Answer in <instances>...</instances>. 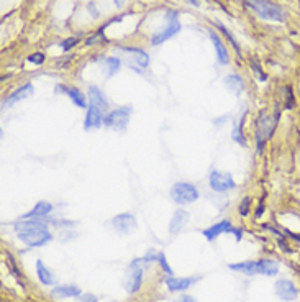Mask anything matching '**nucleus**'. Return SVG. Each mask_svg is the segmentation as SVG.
Wrapping results in <instances>:
<instances>
[{"label":"nucleus","instance_id":"4468645a","mask_svg":"<svg viewBox=\"0 0 300 302\" xmlns=\"http://www.w3.org/2000/svg\"><path fill=\"white\" fill-rule=\"evenodd\" d=\"M103 110H100L98 107H93V105H89L87 109V114H86V121H84V126L86 130H90V128H98L102 123H103Z\"/></svg>","mask_w":300,"mask_h":302},{"label":"nucleus","instance_id":"473e14b6","mask_svg":"<svg viewBox=\"0 0 300 302\" xmlns=\"http://www.w3.org/2000/svg\"><path fill=\"white\" fill-rule=\"evenodd\" d=\"M172 302H197V301L192 296H180L179 299H176V301H172Z\"/></svg>","mask_w":300,"mask_h":302},{"label":"nucleus","instance_id":"20e7f679","mask_svg":"<svg viewBox=\"0 0 300 302\" xmlns=\"http://www.w3.org/2000/svg\"><path fill=\"white\" fill-rule=\"evenodd\" d=\"M171 197L172 201L179 206H185V204H192L199 199V191L194 184L189 182H176L171 187Z\"/></svg>","mask_w":300,"mask_h":302},{"label":"nucleus","instance_id":"f3484780","mask_svg":"<svg viewBox=\"0 0 300 302\" xmlns=\"http://www.w3.org/2000/svg\"><path fill=\"white\" fill-rule=\"evenodd\" d=\"M53 297H59V299H66V297H79L81 296V287L76 284H61L56 286L51 291Z\"/></svg>","mask_w":300,"mask_h":302},{"label":"nucleus","instance_id":"39448f33","mask_svg":"<svg viewBox=\"0 0 300 302\" xmlns=\"http://www.w3.org/2000/svg\"><path fill=\"white\" fill-rule=\"evenodd\" d=\"M141 260H133L128 265L125 271V279H123V287L128 294H135L140 291L141 282H143V268L140 266Z\"/></svg>","mask_w":300,"mask_h":302},{"label":"nucleus","instance_id":"f8f14e48","mask_svg":"<svg viewBox=\"0 0 300 302\" xmlns=\"http://www.w3.org/2000/svg\"><path fill=\"white\" fill-rule=\"evenodd\" d=\"M199 281L197 276H192V277H177V276H169L166 277V286L167 289L171 292H180V291H185L189 289L190 286H194L195 282Z\"/></svg>","mask_w":300,"mask_h":302},{"label":"nucleus","instance_id":"2eb2a0df","mask_svg":"<svg viewBox=\"0 0 300 302\" xmlns=\"http://www.w3.org/2000/svg\"><path fill=\"white\" fill-rule=\"evenodd\" d=\"M56 92H64V94H67L71 97V100L76 104L77 107H81V109H89V104H87V99L84 97V94L76 87H69V86H59L56 87Z\"/></svg>","mask_w":300,"mask_h":302},{"label":"nucleus","instance_id":"6e6552de","mask_svg":"<svg viewBox=\"0 0 300 302\" xmlns=\"http://www.w3.org/2000/svg\"><path fill=\"white\" fill-rule=\"evenodd\" d=\"M177 12H167V27L164 28V30H161V31H157L152 35L151 38V43L152 45H161L162 41H166V40H169V38H172L176 35V33H179L180 30V23L179 20H177Z\"/></svg>","mask_w":300,"mask_h":302},{"label":"nucleus","instance_id":"423d86ee","mask_svg":"<svg viewBox=\"0 0 300 302\" xmlns=\"http://www.w3.org/2000/svg\"><path fill=\"white\" fill-rule=\"evenodd\" d=\"M131 115V107H120L112 112H108L103 119V125L108 128H115V130H125L128 121H130Z\"/></svg>","mask_w":300,"mask_h":302},{"label":"nucleus","instance_id":"412c9836","mask_svg":"<svg viewBox=\"0 0 300 302\" xmlns=\"http://www.w3.org/2000/svg\"><path fill=\"white\" fill-rule=\"evenodd\" d=\"M118 50L133 55V61H135L136 64H140L141 67L150 66V56H148L143 50H138V48H118Z\"/></svg>","mask_w":300,"mask_h":302},{"label":"nucleus","instance_id":"0eeeda50","mask_svg":"<svg viewBox=\"0 0 300 302\" xmlns=\"http://www.w3.org/2000/svg\"><path fill=\"white\" fill-rule=\"evenodd\" d=\"M18 240H22L25 245L38 248L46 245L48 242L53 240V235L48 228H41V230H30V232H18Z\"/></svg>","mask_w":300,"mask_h":302},{"label":"nucleus","instance_id":"dca6fc26","mask_svg":"<svg viewBox=\"0 0 300 302\" xmlns=\"http://www.w3.org/2000/svg\"><path fill=\"white\" fill-rule=\"evenodd\" d=\"M33 92H34V87L31 84H25L22 87H18L17 91L12 92V94L7 97V100H3V107H10V105L17 104V102L27 99L28 95H31Z\"/></svg>","mask_w":300,"mask_h":302},{"label":"nucleus","instance_id":"c85d7f7f","mask_svg":"<svg viewBox=\"0 0 300 302\" xmlns=\"http://www.w3.org/2000/svg\"><path fill=\"white\" fill-rule=\"evenodd\" d=\"M28 61L30 62H33V64H43L44 62V55L43 53H34V55H30L28 56Z\"/></svg>","mask_w":300,"mask_h":302},{"label":"nucleus","instance_id":"aec40b11","mask_svg":"<svg viewBox=\"0 0 300 302\" xmlns=\"http://www.w3.org/2000/svg\"><path fill=\"white\" fill-rule=\"evenodd\" d=\"M189 212L182 211V209H179V211H176V213L172 215L171 218V223H169V232L171 233H177L182 230V227L185 225L187 222H189Z\"/></svg>","mask_w":300,"mask_h":302},{"label":"nucleus","instance_id":"393cba45","mask_svg":"<svg viewBox=\"0 0 300 302\" xmlns=\"http://www.w3.org/2000/svg\"><path fill=\"white\" fill-rule=\"evenodd\" d=\"M105 66H107V74L113 76L118 69H120V60H117V58H107Z\"/></svg>","mask_w":300,"mask_h":302},{"label":"nucleus","instance_id":"6ab92c4d","mask_svg":"<svg viewBox=\"0 0 300 302\" xmlns=\"http://www.w3.org/2000/svg\"><path fill=\"white\" fill-rule=\"evenodd\" d=\"M89 105L98 107L100 110H105L108 107V102L105 99V95L102 94V91L98 87H89Z\"/></svg>","mask_w":300,"mask_h":302},{"label":"nucleus","instance_id":"a878e982","mask_svg":"<svg viewBox=\"0 0 300 302\" xmlns=\"http://www.w3.org/2000/svg\"><path fill=\"white\" fill-rule=\"evenodd\" d=\"M216 25H218V28H220V30H221V31H223V33H225V36H226V38H228V40H230V43H231V45H233V48H235V50H236V53H238V55L241 56L240 46H238V43H236V40H235V38H233V35H231V33H230L228 30H226V28H225L223 25H221V23H220V22H218V23H216Z\"/></svg>","mask_w":300,"mask_h":302},{"label":"nucleus","instance_id":"cd10ccee","mask_svg":"<svg viewBox=\"0 0 300 302\" xmlns=\"http://www.w3.org/2000/svg\"><path fill=\"white\" fill-rule=\"evenodd\" d=\"M251 67H253V71L256 72V74H258L259 81H268V76H266L264 72H263V69H261V67H259V62H258V61H253V62H251Z\"/></svg>","mask_w":300,"mask_h":302},{"label":"nucleus","instance_id":"1a4fd4ad","mask_svg":"<svg viewBox=\"0 0 300 302\" xmlns=\"http://www.w3.org/2000/svg\"><path fill=\"white\" fill-rule=\"evenodd\" d=\"M209 182H210L211 191H215V192H226V191H230V189L236 187V182H235L233 176L228 174V173L211 171L210 178H209Z\"/></svg>","mask_w":300,"mask_h":302},{"label":"nucleus","instance_id":"c756f323","mask_svg":"<svg viewBox=\"0 0 300 302\" xmlns=\"http://www.w3.org/2000/svg\"><path fill=\"white\" fill-rule=\"evenodd\" d=\"M285 94H287V97H285V100H287V104H285V109H292L294 107V92L290 87H285Z\"/></svg>","mask_w":300,"mask_h":302},{"label":"nucleus","instance_id":"f257e3e1","mask_svg":"<svg viewBox=\"0 0 300 302\" xmlns=\"http://www.w3.org/2000/svg\"><path fill=\"white\" fill-rule=\"evenodd\" d=\"M230 270L236 272H243L248 276H275L279 272V265L272 260H258V261H241V263H231L228 266Z\"/></svg>","mask_w":300,"mask_h":302},{"label":"nucleus","instance_id":"ddd939ff","mask_svg":"<svg viewBox=\"0 0 300 302\" xmlns=\"http://www.w3.org/2000/svg\"><path fill=\"white\" fill-rule=\"evenodd\" d=\"M235 228L231 225V222L228 220H221L218 223H215V225L209 227L207 230H202V235H204L209 242H213L215 238H218L221 233H233Z\"/></svg>","mask_w":300,"mask_h":302},{"label":"nucleus","instance_id":"9d476101","mask_svg":"<svg viewBox=\"0 0 300 302\" xmlns=\"http://www.w3.org/2000/svg\"><path fill=\"white\" fill-rule=\"evenodd\" d=\"M112 227L115 228V230L118 233H125V235H128V233H131L133 230L136 228V218L135 215H131V213H118V215H115L112 218Z\"/></svg>","mask_w":300,"mask_h":302},{"label":"nucleus","instance_id":"c9c22d12","mask_svg":"<svg viewBox=\"0 0 300 302\" xmlns=\"http://www.w3.org/2000/svg\"><path fill=\"white\" fill-rule=\"evenodd\" d=\"M187 2H190L194 7H199V0H187Z\"/></svg>","mask_w":300,"mask_h":302},{"label":"nucleus","instance_id":"2f4dec72","mask_svg":"<svg viewBox=\"0 0 300 302\" xmlns=\"http://www.w3.org/2000/svg\"><path fill=\"white\" fill-rule=\"evenodd\" d=\"M249 202H251V199H249V197H244V199H243V202H241V206H240V213H241V215H243V217L248 215Z\"/></svg>","mask_w":300,"mask_h":302},{"label":"nucleus","instance_id":"7c9ffc66","mask_svg":"<svg viewBox=\"0 0 300 302\" xmlns=\"http://www.w3.org/2000/svg\"><path fill=\"white\" fill-rule=\"evenodd\" d=\"M77 43H79V38L74 36V38H67L66 41H62V45H61V46H62V50H64V51H69L74 45H77Z\"/></svg>","mask_w":300,"mask_h":302},{"label":"nucleus","instance_id":"5701e85b","mask_svg":"<svg viewBox=\"0 0 300 302\" xmlns=\"http://www.w3.org/2000/svg\"><path fill=\"white\" fill-rule=\"evenodd\" d=\"M36 274H38V279L39 282H43L44 286H51L54 284V276L53 272L44 266V263L41 260L36 261Z\"/></svg>","mask_w":300,"mask_h":302},{"label":"nucleus","instance_id":"e433bc0d","mask_svg":"<svg viewBox=\"0 0 300 302\" xmlns=\"http://www.w3.org/2000/svg\"><path fill=\"white\" fill-rule=\"evenodd\" d=\"M123 2H125V0H115V3H117L118 7H121V3H123Z\"/></svg>","mask_w":300,"mask_h":302},{"label":"nucleus","instance_id":"9b49d317","mask_svg":"<svg viewBox=\"0 0 300 302\" xmlns=\"http://www.w3.org/2000/svg\"><path fill=\"white\" fill-rule=\"evenodd\" d=\"M274 291H275V294H277L279 299H280V301H285V302L295 301V299H297V296H299L297 287H295L294 282L289 281V279H279V281H275Z\"/></svg>","mask_w":300,"mask_h":302},{"label":"nucleus","instance_id":"bb28decb","mask_svg":"<svg viewBox=\"0 0 300 302\" xmlns=\"http://www.w3.org/2000/svg\"><path fill=\"white\" fill-rule=\"evenodd\" d=\"M157 261H159V265L162 266V270H164L167 274L172 276V270H171V266L167 265V261H166V255L164 253H157Z\"/></svg>","mask_w":300,"mask_h":302},{"label":"nucleus","instance_id":"4be33fe9","mask_svg":"<svg viewBox=\"0 0 300 302\" xmlns=\"http://www.w3.org/2000/svg\"><path fill=\"white\" fill-rule=\"evenodd\" d=\"M210 38H211V41H213V45H215L216 56H218V62H220V64H226V62H228V51H226L225 45L221 43V40L215 31H210Z\"/></svg>","mask_w":300,"mask_h":302},{"label":"nucleus","instance_id":"f03ea898","mask_svg":"<svg viewBox=\"0 0 300 302\" xmlns=\"http://www.w3.org/2000/svg\"><path fill=\"white\" fill-rule=\"evenodd\" d=\"M246 5L253 10L256 15L263 20L269 22H285L287 20V12L277 3L270 0H246Z\"/></svg>","mask_w":300,"mask_h":302},{"label":"nucleus","instance_id":"f704fd0d","mask_svg":"<svg viewBox=\"0 0 300 302\" xmlns=\"http://www.w3.org/2000/svg\"><path fill=\"white\" fill-rule=\"evenodd\" d=\"M263 212H264V206H259L258 212H256V217H261V215H263Z\"/></svg>","mask_w":300,"mask_h":302},{"label":"nucleus","instance_id":"72a5a7b5","mask_svg":"<svg viewBox=\"0 0 300 302\" xmlns=\"http://www.w3.org/2000/svg\"><path fill=\"white\" fill-rule=\"evenodd\" d=\"M81 302H98V301H97V297H95V296H92V294H86V296H82Z\"/></svg>","mask_w":300,"mask_h":302},{"label":"nucleus","instance_id":"a211bd4d","mask_svg":"<svg viewBox=\"0 0 300 302\" xmlns=\"http://www.w3.org/2000/svg\"><path fill=\"white\" fill-rule=\"evenodd\" d=\"M51 211H53L51 204L46 202V201H41V202H38L28 213L22 215V218L23 220H27V218H43V217H46Z\"/></svg>","mask_w":300,"mask_h":302},{"label":"nucleus","instance_id":"7ed1b4c3","mask_svg":"<svg viewBox=\"0 0 300 302\" xmlns=\"http://www.w3.org/2000/svg\"><path fill=\"white\" fill-rule=\"evenodd\" d=\"M279 120V112H275L274 119L266 112H261L258 120H256V143H258V153L264 148V143L274 135L275 125Z\"/></svg>","mask_w":300,"mask_h":302},{"label":"nucleus","instance_id":"b1692460","mask_svg":"<svg viewBox=\"0 0 300 302\" xmlns=\"http://www.w3.org/2000/svg\"><path fill=\"white\" fill-rule=\"evenodd\" d=\"M223 82H225L226 89L235 92V94H240V92L243 91V79H241L240 76H236V74L226 76L223 79Z\"/></svg>","mask_w":300,"mask_h":302}]
</instances>
